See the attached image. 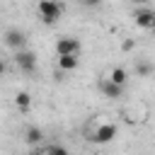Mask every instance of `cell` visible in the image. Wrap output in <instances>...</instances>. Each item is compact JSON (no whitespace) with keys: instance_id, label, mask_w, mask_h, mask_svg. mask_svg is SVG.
Returning a JSON list of instances; mask_svg holds the SVG:
<instances>
[{"instance_id":"cell-2","label":"cell","mask_w":155,"mask_h":155,"mask_svg":"<svg viewBox=\"0 0 155 155\" xmlns=\"http://www.w3.org/2000/svg\"><path fill=\"white\" fill-rule=\"evenodd\" d=\"M116 133H119V128H116V124H97V128L87 136L92 143H97V145H107V143H111L114 138H116Z\"/></svg>"},{"instance_id":"cell-5","label":"cell","mask_w":155,"mask_h":155,"mask_svg":"<svg viewBox=\"0 0 155 155\" xmlns=\"http://www.w3.org/2000/svg\"><path fill=\"white\" fill-rule=\"evenodd\" d=\"M2 39H5V44H7L10 48H15V51H19V48H24V46H27V34H24L22 29H17V27L5 29Z\"/></svg>"},{"instance_id":"cell-13","label":"cell","mask_w":155,"mask_h":155,"mask_svg":"<svg viewBox=\"0 0 155 155\" xmlns=\"http://www.w3.org/2000/svg\"><path fill=\"white\" fill-rule=\"evenodd\" d=\"M44 153L46 155H70V150L65 145H61V143H51L48 148H44Z\"/></svg>"},{"instance_id":"cell-4","label":"cell","mask_w":155,"mask_h":155,"mask_svg":"<svg viewBox=\"0 0 155 155\" xmlns=\"http://www.w3.org/2000/svg\"><path fill=\"white\" fill-rule=\"evenodd\" d=\"M15 65H17L19 70H24V73H31V70L36 68V53L29 51V48L15 51Z\"/></svg>"},{"instance_id":"cell-9","label":"cell","mask_w":155,"mask_h":155,"mask_svg":"<svg viewBox=\"0 0 155 155\" xmlns=\"http://www.w3.org/2000/svg\"><path fill=\"white\" fill-rule=\"evenodd\" d=\"M107 78H109L111 82H116V85H121V87H124V85H126V80H128V70H126V68H121V65H114V68L109 70V75H107Z\"/></svg>"},{"instance_id":"cell-8","label":"cell","mask_w":155,"mask_h":155,"mask_svg":"<svg viewBox=\"0 0 155 155\" xmlns=\"http://www.w3.org/2000/svg\"><path fill=\"white\" fill-rule=\"evenodd\" d=\"M78 65H80V56H73V53L58 56V70L70 73V70H78Z\"/></svg>"},{"instance_id":"cell-12","label":"cell","mask_w":155,"mask_h":155,"mask_svg":"<svg viewBox=\"0 0 155 155\" xmlns=\"http://www.w3.org/2000/svg\"><path fill=\"white\" fill-rule=\"evenodd\" d=\"M153 63H148V61H136V78H150L153 75Z\"/></svg>"},{"instance_id":"cell-18","label":"cell","mask_w":155,"mask_h":155,"mask_svg":"<svg viewBox=\"0 0 155 155\" xmlns=\"http://www.w3.org/2000/svg\"><path fill=\"white\" fill-rule=\"evenodd\" d=\"M153 31H155V24H153Z\"/></svg>"},{"instance_id":"cell-6","label":"cell","mask_w":155,"mask_h":155,"mask_svg":"<svg viewBox=\"0 0 155 155\" xmlns=\"http://www.w3.org/2000/svg\"><path fill=\"white\" fill-rule=\"evenodd\" d=\"M133 19H136V27H140V29H153V24H155V12L148 10V7H140V10L133 12Z\"/></svg>"},{"instance_id":"cell-16","label":"cell","mask_w":155,"mask_h":155,"mask_svg":"<svg viewBox=\"0 0 155 155\" xmlns=\"http://www.w3.org/2000/svg\"><path fill=\"white\" fill-rule=\"evenodd\" d=\"M5 70H7V68H5V61H2V58H0V78H2V75H5Z\"/></svg>"},{"instance_id":"cell-15","label":"cell","mask_w":155,"mask_h":155,"mask_svg":"<svg viewBox=\"0 0 155 155\" xmlns=\"http://www.w3.org/2000/svg\"><path fill=\"white\" fill-rule=\"evenodd\" d=\"M82 5H85V7H99L102 0H82Z\"/></svg>"},{"instance_id":"cell-14","label":"cell","mask_w":155,"mask_h":155,"mask_svg":"<svg viewBox=\"0 0 155 155\" xmlns=\"http://www.w3.org/2000/svg\"><path fill=\"white\" fill-rule=\"evenodd\" d=\"M121 48H124V51H133V48H136V41H133V39H126V41L121 44Z\"/></svg>"},{"instance_id":"cell-11","label":"cell","mask_w":155,"mask_h":155,"mask_svg":"<svg viewBox=\"0 0 155 155\" xmlns=\"http://www.w3.org/2000/svg\"><path fill=\"white\" fill-rule=\"evenodd\" d=\"M15 107H17L19 111H27V109L31 107V94H29L27 90H19V92L15 94Z\"/></svg>"},{"instance_id":"cell-17","label":"cell","mask_w":155,"mask_h":155,"mask_svg":"<svg viewBox=\"0 0 155 155\" xmlns=\"http://www.w3.org/2000/svg\"><path fill=\"white\" fill-rule=\"evenodd\" d=\"M31 155H46V153H44V150H39V148H36V150H31Z\"/></svg>"},{"instance_id":"cell-7","label":"cell","mask_w":155,"mask_h":155,"mask_svg":"<svg viewBox=\"0 0 155 155\" xmlns=\"http://www.w3.org/2000/svg\"><path fill=\"white\" fill-rule=\"evenodd\" d=\"M99 90H102V94L109 97V99H119V97L124 94V87L116 85V82H111L109 78H102V80H99Z\"/></svg>"},{"instance_id":"cell-10","label":"cell","mask_w":155,"mask_h":155,"mask_svg":"<svg viewBox=\"0 0 155 155\" xmlns=\"http://www.w3.org/2000/svg\"><path fill=\"white\" fill-rule=\"evenodd\" d=\"M24 140H27L29 145H34V148H36V145L44 140V131H41L39 126H29V128L24 131Z\"/></svg>"},{"instance_id":"cell-3","label":"cell","mask_w":155,"mask_h":155,"mask_svg":"<svg viewBox=\"0 0 155 155\" xmlns=\"http://www.w3.org/2000/svg\"><path fill=\"white\" fill-rule=\"evenodd\" d=\"M80 51H82V44H80V39H75V36H61V39L56 41V56H65V53L80 56Z\"/></svg>"},{"instance_id":"cell-1","label":"cell","mask_w":155,"mask_h":155,"mask_svg":"<svg viewBox=\"0 0 155 155\" xmlns=\"http://www.w3.org/2000/svg\"><path fill=\"white\" fill-rule=\"evenodd\" d=\"M36 12H39L41 22L51 27V24H56V22L61 19V15H63V5H61L58 0H39Z\"/></svg>"}]
</instances>
